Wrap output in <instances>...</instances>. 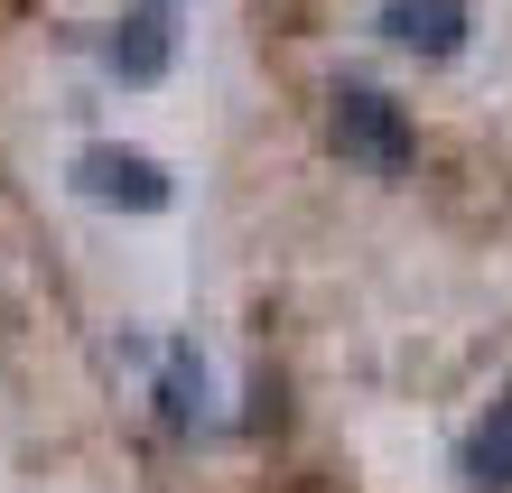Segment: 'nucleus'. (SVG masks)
<instances>
[{
  "mask_svg": "<svg viewBox=\"0 0 512 493\" xmlns=\"http://www.w3.org/2000/svg\"><path fill=\"white\" fill-rule=\"evenodd\" d=\"M75 187L94 196V205H122V214H159L177 196V177L149 159V149H122V140H94L75 159Z\"/></svg>",
  "mask_w": 512,
  "mask_h": 493,
  "instance_id": "f03ea898",
  "label": "nucleus"
},
{
  "mask_svg": "<svg viewBox=\"0 0 512 493\" xmlns=\"http://www.w3.org/2000/svg\"><path fill=\"white\" fill-rule=\"evenodd\" d=\"M326 140H336V159L373 168V177H410L419 168V131L410 112L382 94V84H336L326 94Z\"/></svg>",
  "mask_w": 512,
  "mask_h": 493,
  "instance_id": "f257e3e1",
  "label": "nucleus"
},
{
  "mask_svg": "<svg viewBox=\"0 0 512 493\" xmlns=\"http://www.w3.org/2000/svg\"><path fill=\"white\" fill-rule=\"evenodd\" d=\"M196 410H205V363H196L187 345H168V373H159V419H168V428H196Z\"/></svg>",
  "mask_w": 512,
  "mask_h": 493,
  "instance_id": "423d86ee",
  "label": "nucleus"
},
{
  "mask_svg": "<svg viewBox=\"0 0 512 493\" xmlns=\"http://www.w3.org/2000/svg\"><path fill=\"white\" fill-rule=\"evenodd\" d=\"M457 475H466V493H512V391H494V410L466 428Z\"/></svg>",
  "mask_w": 512,
  "mask_h": 493,
  "instance_id": "39448f33",
  "label": "nucleus"
},
{
  "mask_svg": "<svg viewBox=\"0 0 512 493\" xmlns=\"http://www.w3.org/2000/svg\"><path fill=\"white\" fill-rule=\"evenodd\" d=\"M382 38L391 47H410V56H429V66H438V56H457L466 47V28H475V0H382Z\"/></svg>",
  "mask_w": 512,
  "mask_h": 493,
  "instance_id": "7ed1b4c3",
  "label": "nucleus"
},
{
  "mask_svg": "<svg viewBox=\"0 0 512 493\" xmlns=\"http://www.w3.org/2000/svg\"><path fill=\"white\" fill-rule=\"evenodd\" d=\"M168 56H177L168 0H140V10H122V19H112V38H103V66L122 75V84H159Z\"/></svg>",
  "mask_w": 512,
  "mask_h": 493,
  "instance_id": "20e7f679",
  "label": "nucleus"
}]
</instances>
